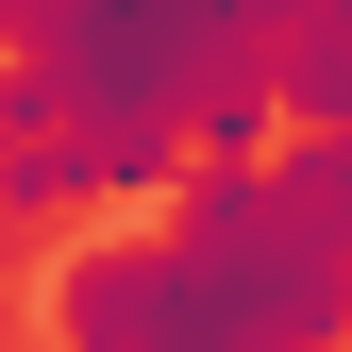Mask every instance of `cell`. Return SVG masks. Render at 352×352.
I'll use <instances>...</instances> for the list:
<instances>
[{"instance_id":"cell-1","label":"cell","mask_w":352,"mask_h":352,"mask_svg":"<svg viewBox=\"0 0 352 352\" xmlns=\"http://www.w3.org/2000/svg\"><path fill=\"white\" fill-rule=\"evenodd\" d=\"M319 0H17L0 51V218L151 201L218 84H269Z\"/></svg>"},{"instance_id":"cell-2","label":"cell","mask_w":352,"mask_h":352,"mask_svg":"<svg viewBox=\"0 0 352 352\" xmlns=\"http://www.w3.org/2000/svg\"><path fill=\"white\" fill-rule=\"evenodd\" d=\"M0 51H17V0H0Z\"/></svg>"}]
</instances>
